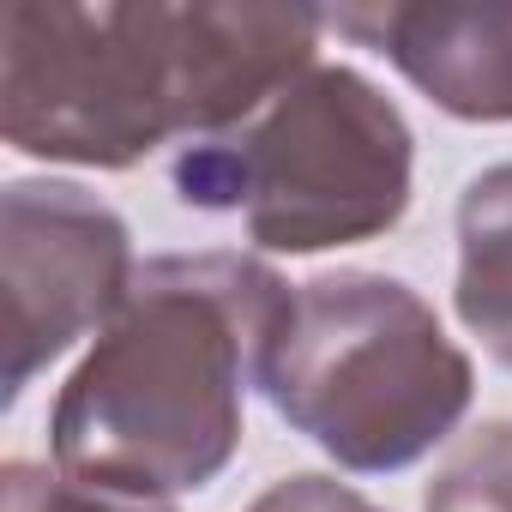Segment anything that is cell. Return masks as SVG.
I'll return each instance as SVG.
<instances>
[{
	"instance_id": "obj_1",
	"label": "cell",
	"mask_w": 512,
	"mask_h": 512,
	"mask_svg": "<svg viewBox=\"0 0 512 512\" xmlns=\"http://www.w3.org/2000/svg\"><path fill=\"white\" fill-rule=\"evenodd\" d=\"M326 13L308 7H7V145L127 169L163 139H217L314 67Z\"/></svg>"
},
{
	"instance_id": "obj_2",
	"label": "cell",
	"mask_w": 512,
	"mask_h": 512,
	"mask_svg": "<svg viewBox=\"0 0 512 512\" xmlns=\"http://www.w3.org/2000/svg\"><path fill=\"white\" fill-rule=\"evenodd\" d=\"M284 308V278L247 253L145 260L55 398V470L133 500L205 488L241 446V398L266 368Z\"/></svg>"
},
{
	"instance_id": "obj_3",
	"label": "cell",
	"mask_w": 512,
	"mask_h": 512,
	"mask_svg": "<svg viewBox=\"0 0 512 512\" xmlns=\"http://www.w3.org/2000/svg\"><path fill=\"white\" fill-rule=\"evenodd\" d=\"M260 386L344 470H404L458 428L476 380L410 284L332 272L290 290Z\"/></svg>"
},
{
	"instance_id": "obj_4",
	"label": "cell",
	"mask_w": 512,
	"mask_h": 512,
	"mask_svg": "<svg viewBox=\"0 0 512 512\" xmlns=\"http://www.w3.org/2000/svg\"><path fill=\"white\" fill-rule=\"evenodd\" d=\"M193 211H235L272 253H326L392 229L410 205V127L350 67H308L253 121L175 157Z\"/></svg>"
},
{
	"instance_id": "obj_5",
	"label": "cell",
	"mask_w": 512,
	"mask_h": 512,
	"mask_svg": "<svg viewBox=\"0 0 512 512\" xmlns=\"http://www.w3.org/2000/svg\"><path fill=\"white\" fill-rule=\"evenodd\" d=\"M7 253V404L73 350L103 332L133 290L127 223L79 181H13L0 199Z\"/></svg>"
},
{
	"instance_id": "obj_6",
	"label": "cell",
	"mask_w": 512,
	"mask_h": 512,
	"mask_svg": "<svg viewBox=\"0 0 512 512\" xmlns=\"http://www.w3.org/2000/svg\"><path fill=\"white\" fill-rule=\"evenodd\" d=\"M326 31L362 37L458 121H512V7H356Z\"/></svg>"
},
{
	"instance_id": "obj_7",
	"label": "cell",
	"mask_w": 512,
	"mask_h": 512,
	"mask_svg": "<svg viewBox=\"0 0 512 512\" xmlns=\"http://www.w3.org/2000/svg\"><path fill=\"white\" fill-rule=\"evenodd\" d=\"M458 320L512 368V163L476 175L458 199Z\"/></svg>"
},
{
	"instance_id": "obj_8",
	"label": "cell",
	"mask_w": 512,
	"mask_h": 512,
	"mask_svg": "<svg viewBox=\"0 0 512 512\" xmlns=\"http://www.w3.org/2000/svg\"><path fill=\"white\" fill-rule=\"evenodd\" d=\"M422 512H512V422L476 428L428 482Z\"/></svg>"
},
{
	"instance_id": "obj_9",
	"label": "cell",
	"mask_w": 512,
	"mask_h": 512,
	"mask_svg": "<svg viewBox=\"0 0 512 512\" xmlns=\"http://www.w3.org/2000/svg\"><path fill=\"white\" fill-rule=\"evenodd\" d=\"M0 512H175V500H133L109 488H85L49 464L13 458L0 476Z\"/></svg>"
},
{
	"instance_id": "obj_10",
	"label": "cell",
	"mask_w": 512,
	"mask_h": 512,
	"mask_svg": "<svg viewBox=\"0 0 512 512\" xmlns=\"http://www.w3.org/2000/svg\"><path fill=\"white\" fill-rule=\"evenodd\" d=\"M247 512H380L374 500H362L356 488L332 482V476H284L272 482Z\"/></svg>"
}]
</instances>
